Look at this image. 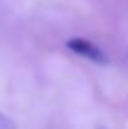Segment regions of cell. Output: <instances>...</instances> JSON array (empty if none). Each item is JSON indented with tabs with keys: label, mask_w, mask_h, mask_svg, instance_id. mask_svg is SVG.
I'll return each mask as SVG.
<instances>
[{
	"label": "cell",
	"mask_w": 128,
	"mask_h": 129,
	"mask_svg": "<svg viewBox=\"0 0 128 129\" xmlns=\"http://www.w3.org/2000/svg\"><path fill=\"white\" fill-rule=\"evenodd\" d=\"M0 129H17V123L13 122L10 116L0 112Z\"/></svg>",
	"instance_id": "obj_2"
},
{
	"label": "cell",
	"mask_w": 128,
	"mask_h": 129,
	"mask_svg": "<svg viewBox=\"0 0 128 129\" xmlns=\"http://www.w3.org/2000/svg\"><path fill=\"white\" fill-rule=\"evenodd\" d=\"M66 47H68L74 54L81 56V58H87V60L94 62V64L105 66L109 62L107 54H105L94 41H90V39H87V38H72V39L66 41Z\"/></svg>",
	"instance_id": "obj_1"
}]
</instances>
